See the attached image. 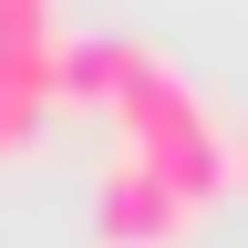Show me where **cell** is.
I'll return each mask as SVG.
<instances>
[{
  "label": "cell",
  "mask_w": 248,
  "mask_h": 248,
  "mask_svg": "<svg viewBox=\"0 0 248 248\" xmlns=\"http://www.w3.org/2000/svg\"><path fill=\"white\" fill-rule=\"evenodd\" d=\"M186 217H197V197H176L145 155H114V166H104V197H93L104 248H155V238H176Z\"/></svg>",
  "instance_id": "2"
},
{
  "label": "cell",
  "mask_w": 248,
  "mask_h": 248,
  "mask_svg": "<svg viewBox=\"0 0 248 248\" xmlns=\"http://www.w3.org/2000/svg\"><path fill=\"white\" fill-rule=\"evenodd\" d=\"M228 155H238V176H248V124H238V135H228Z\"/></svg>",
  "instance_id": "6"
},
{
  "label": "cell",
  "mask_w": 248,
  "mask_h": 248,
  "mask_svg": "<svg viewBox=\"0 0 248 248\" xmlns=\"http://www.w3.org/2000/svg\"><path fill=\"white\" fill-rule=\"evenodd\" d=\"M145 42H62V104H124V93H135V73H145Z\"/></svg>",
  "instance_id": "4"
},
{
  "label": "cell",
  "mask_w": 248,
  "mask_h": 248,
  "mask_svg": "<svg viewBox=\"0 0 248 248\" xmlns=\"http://www.w3.org/2000/svg\"><path fill=\"white\" fill-rule=\"evenodd\" d=\"M0 42H52V0H0Z\"/></svg>",
  "instance_id": "5"
},
{
  "label": "cell",
  "mask_w": 248,
  "mask_h": 248,
  "mask_svg": "<svg viewBox=\"0 0 248 248\" xmlns=\"http://www.w3.org/2000/svg\"><path fill=\"white\" fill-rule=\"evenodd\" d=\"M52 104H62V42H0V166L42 135Z\"/></svg>",
  "instance_id": "3"
},
{
  "label": "cell",
  "mask_w": 248,
  "mask_h": 248,
  "mask_svg": "<svg viewBox=\"0 0 248 248\" xmlns=\"http://www.w3.org/2000/svg\"><path fill=\"white\" fill-rule=\"evenodd\" d=\"M114 124H124V155H145V166L166 176L176 197H197V207H207L217 186L238 176L228 135L207 124V104H197V93H186V83L166 73V62H145V73H135V93L114 104Z\"/></svg>",
  "instance_id": "1"
}]
</instances>
